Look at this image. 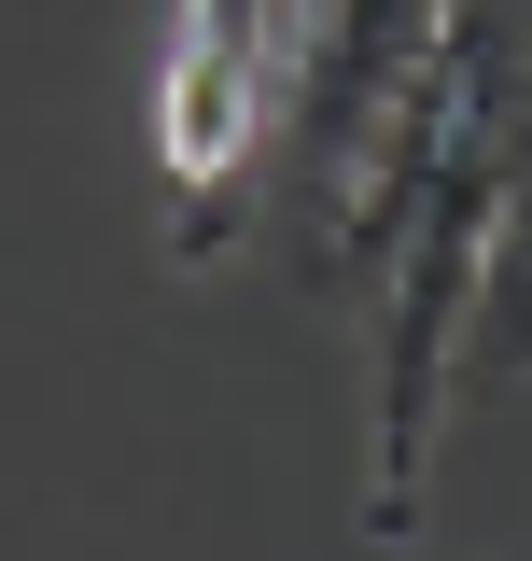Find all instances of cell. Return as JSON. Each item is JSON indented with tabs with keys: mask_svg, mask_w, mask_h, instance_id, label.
<instances>
[{
	"mask_svg": "<svg viewBox=\"0 0 532 561\" xmlns=\"http://www.w3.org/2000/svg\"><path fill=\"white\" fill-rule=\"evenodd\" d=\"M294 57H309V0H183L169 14L154 169H169V253L183 267H224L266 225V154H280Z\"/></svg>",
	"mask_w": 532,
	"mask_h": 561,
	"instance_id": "6da1fadb",
	"label": "cell"
},
{
	"mask_svg": "<svg viewBox=\"0 0 532 561\" xmlns=\"http://www.w3.org/2000/svg\"><path fill=\"white\" fill-rule=\"evenodd\" d=\"M519 379L532 365V197H519V225H505V253H490V295H476V351H463V379Z\"/></svg>",
	"mask_w": 532,
	"mask_h": 561,
	"instance_id": "7a4b0ae2",
	"label": "cell"
},
{
	"mask_svg": "<svg viewBox=\"0 0 532 561\" xmlns=\"http://www.w3.org/2000/svg\"><path fill=\"white\" fill-rule=\"evenodd\" d=\"M519 28H532V0H519Z\"/></svg>",
	"mask_w": 532,
	"mask_h": 561,
	"instance_id": "3957f363",
	"label": "cell"
}]
</instances>
